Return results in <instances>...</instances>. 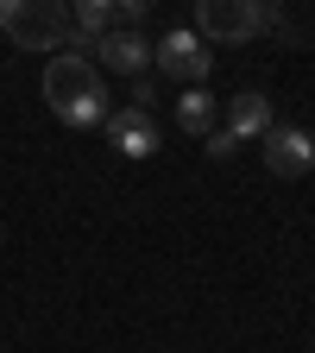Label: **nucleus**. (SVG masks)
Segmentation results:
<instances>
[{
    "instance_id": "nucleus-9",
    "label": "nucleus",
    "mask_w": 315,
    "mask_h": 353,
    "mask_svg": "<svg viewBox=\"0 0 315 353\" xmlns=\"http://www.w3.org/2000/svg\"><path fill=\"white\" fill-rule=\"evenodd\" d=\"M176 126H183L190 139H208L214 132V95L208 88H183V95H176Z\"/></svg>"
},
{
    "instance_id": "nucleus-1",
    "label": "nucleus",
    "mask_w": 315,
    "mask_h": 353,
    "mask_svg": "<svg viewBox=\"0 0 315 353\" xmlns=\"http://www.w3.org/2000/svg\"><path fill=\"white\" fill-rule=\"evenodd\" d=\"M44 101L63 126H101L108 120V88H101V70L88 63L82 51H57L44 57Z\"/></svg>"
},
{
    "instance_id": "nucleus-6",
    "label": "nucleus",
    "mask_w": 315,
    "mask_h": 353,
    "mask_svg": "<svg viewBox=\"0 0 315 353\" xmlns=\"http://www.w3.org/2000/svg\"><path fill=\"white\" fill-rule=\"evenodd\" d=\"M101 126H108V145H114L120 158H152V152H158V120H152L145 108H120V114H108Z\"/></svg>"
},
{
    "instance_id": "nucleus-10",
    "label": "nucleus",
    "mask_w": 315,
    "mask_h": 353,
    "mask_svg": "<svg viewBox=\"0 0 315 353\" xmlns=\"http://www.w3.org/2000/svg\"><path fill=\"white\" fill-rule=\"evenodd\" d=\"M108 26H114V7H108V0H82V7L70 13V32H76V38H88V44H101V38H108Z\"/></svg>"
},
{
    "instance_id": "nucleus-7",
    "label": "nucleus",
    "mask_w": 315,
    "mask_h": 353,
    "mask_svg": "<svg viewBox=\"0 0 315 353\" xmlns=\"http://www.w3.org/2000/svg\"><path fill=\"white\" fill-rule=\"evenodd\" d=\"M278 120H272V101L258 95V88H246V95H234L227 101V139L240 145V139H265Z\"/></svg>"
},
{
    "instance_id": "nucleus-8",
    "label": "nucleus",
    "mask_w": 315,
    "mask_h": 353,
    "mask_svg": "<svg viewBox=\"0 0 315 353\" xmlns=\"http://www.w3.org/2000/svg\"><path fill=\"white\" fill-rule=\"evenodd\" d=\"M95 57H101V70H120V76H139V70L152 63V44H145L139 32H108V38L95 44Z\"/></svg>"
},
{
    "instance_id": "nucleus-5",
    "label": "nucleus",
    "mask_w": 315,
    "mask_h": 353,
    "mask_svg": "<svg viewBox=\"0 0 315 353\" xmlns=\"http://www.w3.org/2000/svg\"><path fill=\"white\" fill-rule=\"evenodd\" d=\"M265 164H272V176H309L315 170V132L272 126V132H265Z\"/></svg>"
},
{
    "instance_id": "nucleus-4",
    "label": "nucleus",
    "mask_w": 315,
    "mask_h": 353,
    "mask_svg": "<svg viewBox=\"0 0 315 353\" xmlns=\"http://www.w3.org/2000/svg\"><path fill=\"white\" fill-rule=\"evenodd\" d=\"M152 63H158L164 76H176L183 88H202V76L214 70V51H208V44H202L190 26H176L164 44H152Z\"/></svg>"
},
{
    "instance_id": "nucleus-12",
    "label": "nucleus",
    "mask_w": 315,
    "mask_h": 353,
    "mask_svg": "<svg viewBox=\"0 0 315 353\" xmlns=\"http://www.w3.org/2000/svg\"><path fill=\"white\" fill-rule=\"evenodd\" d=\"M208 152H214V158H234V152H240V145H234V139H227V132H208Z\"/></svg>"
},
{
    "instance_id": "nucleus-11",
    "label": "nucleus",
    "mask_w": 315,
    "mask_h": 353,
    "mask_svg": "<svg viewBox=\"0 0 315 353\" xmlns=\"http://www.w3.org/2000/svg\"><path fill=\"white\" fill-rule=\"evenodd\" d=\"M152 13V0H120V7H114V19H145Z\"/></svg>"
},
{
    "instance_id": "nucleus-3",
    "label": "nucleus",
    "mask_w": 315,
    "mask_h": 353,
    "mask_svg": "<svg viewBox=\"0 0 315 353\" xmlns=\"http://www.w3.org/2000/svg\"><path fill=\"white\" fill-rule=\"evenodd\" d=\"M265 26H278V13L265 0H202L196 7V38L202 44H240Z\"/></svg>"
},
{
    "instance_id": "nucleus-2",
    "label": "nucleus",
    "mask_w": 315,
    "mask_h": 353,
    "mask_svg": "<svg viewBox=\"0 0 315 353\" xmlns=\"http://www.w3.org/2000/svg\"><path fill=\"white\" fill-rule=\"evenodd\" d=\"M0 32H7L19 51H63L70 44V13L57 0H0Z\"/></svg>"
}]
</instances>
